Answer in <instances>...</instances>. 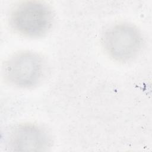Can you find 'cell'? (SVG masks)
I'll return each mask as SVG.
<instances>
[{
	"mask_svg": "<svg viewBox=\"0 0 152 152\" xmlns=\"http://www.w3.org/2000/svg\"><path fill=\"white\" fill-rule=\"evenodd\" d=\"M53 14L46 4L39 1H25L11 11L9 23L19 34L30 38L40 37L50 30Z\"/></svg>",
	"mask_w": 152,
	"mask_h": 152,
	"instance_id": "cell-1",
	"label": "cell"
},
{
	"mask_svg": "<svg viewBox=\"0 0 152 152\" xmlns=\"http://www.w3.org/2000/svg\"><path fill=\"white\" fill-rule=\"evenodd\" d=\"M45 71L42 58L30 51L17 53L8 58L3 66L5 80L10 84L30 88L38 84Z\"/></svg>",
	"mask_w": 152,
	"mask_h": 152,
	"instance_id": "cell-2",
	"label": "cell"
},
{
	"mask_svg": "<svg viewBox=\"0 0 152 152\" xmlns=\"http://www.w3.org/2000/svg\"><path fill=\"white\" fill-rule=\"evenodd\" d=\"M106 52L114 60L127 62L140 51L142 39L138 28L128 23H119L109 27L103 37Z\"/></svg>",
	"mask_w": 152,
	"mask_h": 152,
	"instance_id": "cell-3",
	"label": "cell"
},
{
	"mask_svg": "<svg viewBox=\"0 0 152 152\" xmlns=\"http://www.w3.org/2000/svg\"><path fill=\"white\" fill-rule=\"evenodd\" d=\"M8 144L14 151H43L49 147L50 140L42 128L31 124H24L11 131Z\"/></svg>",
	"mask_w": 152,
	"mask_h": 152,
	"instance_id": "cell-4",
	"label": "cell"
}]
</instances>
